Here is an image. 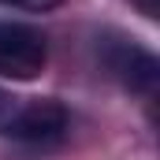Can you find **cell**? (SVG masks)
Instances as JSON below:
<instances>
[{"label": "cell", "mask_w": 160, "mask_h": 160, "mask_svg": "<svg viewBox=\"0 0 160 160\" xmlns=\"http://www.w3.org/2000/svg\"><path fill=\"white\" fill-rule=\"evenodd\" d=\"M48 63L45 34L26 22H4L0 19V75L11 82L38 78Z\"/></svg>", "instance_id": "6da1fadb"}, {"label": "cell", "mask_w": 160, "mask_h": 160, "mask_svg": "<svg viewBox=\"0 0 160 160\" xmlns=\"http://www.w3.org/2000/svg\"><path fill=\"white\" fill-rule=\"evenodd\" d=\"M67 130V108L52 97H26L8 138L15 142H56Z\"/></svg>", "instance_id": "7a4b0ae2"}, {"label": "cell", "mask_w": 160, "mask_h": 160, "mask_svg": "<svg viewBox=\"0 0 160 160\" xmlns=\"http://www.w3.org/2000/svg\"><path fill=\"white\" fill-rule=\"evenodd\" d=\"M108 67H112V75L127 86V89H134V93H149L160 78V63L153 52H145V48H138V45H116L112 48V56H108Z\"/></svg>", "instance_id": "3957f363"}, {"label": "cell", "mask_w": 160, "mask_h": 160, "mask_svg": "<svg viewBox=\"0 0 160 160\" xmlns=\"http://www.w3.org/2000/svg\"><path fill=\"white\" fill-rule=\"evenodd\" d=\"M22 101L26 97H15V93H8L0 86V134H11V127L19 119V112H22Z\"/></svg>", "instance_id": "277c9868"}, {"label": "cell", "mask_w": 160, "mask_h": 160, "mask_svg": "<svg viewBox=\"0 0 160 160\" xmlns=\"http://www.w3.org/2000/svg\"><path fill=\"white\" fill-rule=\"evenodd\" d=\"M0 4H19V8H30V11H48L60 0H0Z\"/></svg>", "instance_id": "5b68a950"}]
</instances>
